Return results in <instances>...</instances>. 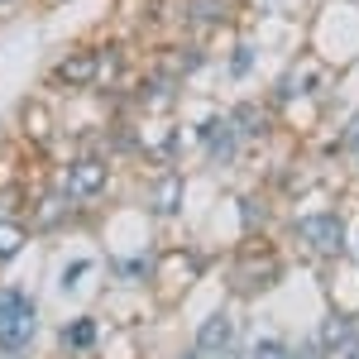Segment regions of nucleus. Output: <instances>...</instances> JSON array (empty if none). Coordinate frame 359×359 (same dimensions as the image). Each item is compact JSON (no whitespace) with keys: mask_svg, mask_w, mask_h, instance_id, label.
Here are the masks:
<instances>
[{"mask_svg":"<svg viewBox=\"0 0 359 359\" xmlns=\"http://www.w3.org/2000/svg\"><path fill=\"white\" fill-rule=\"evenodd\" d=\"M39 335V302L25 287H0V355H25Z\"/></svg>","mask_w":359,"mask_h":359,"instance_id":"nucleus-1","label":"nucleus"},{"mask_svg":"<svg viewBox=\"0 0 359 359\" xmlns=\"http://www.w3.org/2000/svg\"><path fill=\"white\" fill-rule=\"evenodd\" d=\"M53 187H62L72 206H91V201H101V196L111 192V158L96 154V149H82L72 163L57 172Z\"/></svg>","mask_w":359,"mask_h":359,"instance_id":"nucleus-2","label":"nucleus"},{"mask_svg":"<svg viewBox=\"0 0 359 359\" xmlns=\"http://www.w3.org/2000/svg\"><path fill=\"white\" fill-rule=\"evenodd\" d=\"M96 72H101L96 43H77V48H67V53L53 57L48 86H57V91H96Z\"/></svg>","mask_w":359,"mask_h":359,"instance_id":"nucleus-3","label":"nucleus"},{"mask_svg":"<svg viewBox=\"0 0 359 359\" xmlns=\"http://www.w3.org/2000/svg\"><path fill=\"white\" fill-rule=\"evenodd\" d=\"M15 135H20V144H34V149H43V144H53L57 135V111L48 106V101H25L20 111H15Z\"/></svg>","mask_w":359,"mask_h":359,"instance_id":"nucleus-4","label":"nucleus"},{"mask_svg":"<svg viewBox=\"0 0 359 359\" xmlns=\"http://www.w3.org/2000/svg\"><path fill=\"white\" fill-rule=\"evenodd\" d=\"M245 149V139H240V130H235V120L230 115H206L201 120V154L211 158V163H230L235 154Z\"/></svg>","mask_w":359,"mask_h":359,"instance_id":"nucleus-5","label":"nucleus"},{"mask_svg":"<svg viewBox=\"0 0 359 359\" xmlns=\"http://www.w3.org/2000/svg\"><path fill=\"white\" fill-rule=\"evenodd\" d=\"M302 240H306L311 249H316L321 259H335V254L345 249V221H340L335 211H321V216H306V221H302Z\"/></svg>","mask_w":359,"mask_h":359,"instance_id":"nucleus-6","label":"nucleus"},{"mask_svg":"<svg viewBox=\"0 0 359 359\" xmlns=\"http://www.w3.org/2000/svg\"><path fill=\"white\" fill-rule=\"evenodd\" d=\"M96 57H101L96 91H125L130 86V48L120 39H106V43H96Z\"/></svg>","mask_w":359,"mask_h":359,"instance_id":"nucleus-7","label":"nucleus"},{"mask_svg":"<svg viewBox=\"0 0 359 359\" xmlns=\"http://www.w3.org/2000/svg\"><path fill=\"white\" fill-rule=\"evenodd\" d=\"M225 115L235 120V130H240V139H245V144L273 135V111H269L264 101H240V106H230Z\"/></svg>","mask_w":359,"mask_h":359,"instance_id":"nucleus-8","label":"nucleus"},{"mask_svg":"<svg viewBox=\"0 0 359 359\" xmlns=\"http://www.w3.org/2000/svg\"><path fill=\"white\" fill-rule=\"evenodd\" d=\"M235 345V321H230V311H211L206 321H201V331H196V355L216 359L225 355Z\"/></svg>","mask_w":359,"mask_h":359,"instance_id":"nucleus-9","label":"nucleus"},{"mask_svg":"<svg viewBox=\"0 0 359 359\" xmlns=\"http://www.w3.org/2000/svg\"><path fill=\"white\" fill-rule=\"evenodd\" d=\"M29 240H34V225L25 211H0V264H15Z\"/></svg>","mask_w":359,"mask_h":359,"instance_id":"nucleus-10","label":"nucleus"},{"mask_svg":"<svg viewBox=\"0 0 359 359\" xmlns=\"http://www.w3.org/2000/svg\"><path fill=\"white\" fill-rule=\"evenodd\" d=\"M57 335H62V350H72V355H91V350L101 345V321H96V316H72Z\"/></svg>","mask_w":359,"mask_h":359,"instance_id":"nucleus-11","label":"nucleus"},{"mask_svg":"<svg viewBox=\"0 0 359 359\" xmlns=\"http://www.w3.org/2000/svg\"><path fill=\"white\" fill-rule=\"evenodd\" d=\"M177 5H182V15H187V20H192L196 29L206 25H225V20H230V10H235V0H177Z\"/></svg>","mask_w":359,"mask_h":359,"instance_id":"nucleus-12","label":"nucleus"},{"mask_svg":"<svg viewBox=\"0 0 359 359\" xmlns=\"http://www.w3.org/2000/svg\"><path fill=\"white\" fill-rule=\"evenodd\" d=\"M177 206H182V172H163L154 182V211L158 216H172Z\"/></svg>","mask_w":359,"mask_h":359,"instance_id":"nucleus-13","label":"nucleus"},{"mask_svg":"<svg viewBox=\"0 0 359 359\" xmlns=\"http://www.w3.org/2000/svg\"><path fill=\"white\" fill-rule=\"evenodd\" d=\"M15 182H20V158H15L10 149H0V211L10 206V192H15Z\"/></svg>","mask_w":359,"mask_h":359,"instance_id":"nucleus-14","label":"nucleus"},{"mask_svg":"<svg viewBox=\"0 0 359 359\" xmlns=\"http://www.w3.org/2000/svg\"><path fill=\"white\" fill-rule=\"evenodd\" d=\"M249 359H292V350H287V340H278V335H264L259 345H254V355Z\"/></svg>","mask_w":359,"mask_h":359,"instance_id":"nucleus-15","label":"nucleus"},{"mask_svg":"<svg viewBox=\"0 0 359 359\" xmlns=\"http://www.w3.org/2000/svg\"><path fill=\"white\" fill-rule=\"evenodd\" d=\"M254 72V48L249 43H235V53H230V77H249Z\"/></svg>","mask_w":359,"mask_h":359,"instance_id":"nucleus-16","label":"nucleus"},{"mask_svg":"<svg viewBox=\"0 0 359 359\" xmlns=\"http://www.w3.org/2000/svg\"><path fill=\"white\" fill-rule=\"evenodd\" d=\"M86 269H91V264H86V259H82V264H72V269H67V273H62V287H77V283H82V273H86Z\"/></svg>","mask_w":359,"mask_h":359,"instance_id":"nucleus-17","label":"nucleus"},{"mask_svg":"<svg viewBox=\"0 0 359 359\" xmlns=\"http://www.w3.org/2000/svg\"><path fill=\"white\" fill-rule=\"evenodd\" d=\"M0 359H25V355H0Z\"/></svg>","mask_w":359,"mask_h":359,"instance_id":"nucleus-18","label":"nucleus"}]
</instances>
